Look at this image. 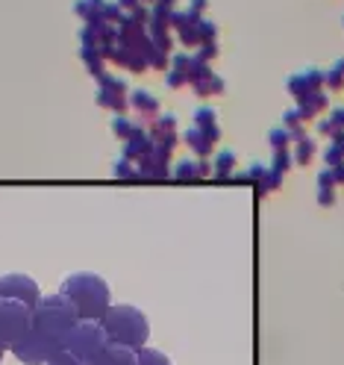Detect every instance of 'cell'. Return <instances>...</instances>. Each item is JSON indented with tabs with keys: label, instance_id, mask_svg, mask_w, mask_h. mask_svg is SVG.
Here are the masks:
<instances>
[{
	"label": "cell",
	"instance_id": "obj_6",
	"mask_svg": "<svg viewBox=\"0 0 344 365\" xmlns=\"http://www.w3.org/2000/svg\"><path fill=\"white\" fill-rule=\"evenodd\" d=\"M62 345L59 342H53L48 336H41L39 330H30L27 336H21L12 348H9V353L18 359V362H24V365H48L50 357L57 353Z\"/></svg>",
	"mask_w": 344,
	"mask_h": 365
},
{
	"label": "cell",
	"instance_id": "obj_28",
	"mask_svg": "<svg viewBox=\"0 0 344 365\" xmlns=\"http://www.w3.org/2000/svg\"><path fill=\"white\" fill-rule=\"evenodd\" d=\"M332 141H336V145L341 148V153H344V132H338V136H336V139H332Z\"/></svg>",
	"mask_w": 344,
	"mask_h": 365
},
{
	"label": "cell",
	"instance_id": "obj_15",
	"mask_svg": "<svg viewBox=\"0 0 344 365\" xmlns=\"http://www.w3.org/2000/svg\"><path fill=\"white\" fill-rule=\"evenodd\" d=\"M48 365H92V362H85V359H80V357H74V353H71L68 348H59V351L50 357Z\"/></svg>",
	"mask_w": 344,
	"mask_h": 365
},
{
	"label": "cell",
	"instance_id": "obj_20",
	"mask_svg": "<svg viewBox=\"0 0 344 365\" xmlns=\"http://www.w3.org/2000/svg\"><path fill=\"white\" fill-rule=\"evenodd\" d=\"M112 130L118 132V136L130 139V136H132V132H136L139 127H132V121H127V118H115V121H112Z\"/></svg>",
	"mask_w": 344,
	"mask_h": 365
},
{
	"label": "cell",
	"instance_id": "obj_19",
	"mask_svg": "<svg viewBox=\"0 0 344 365\" xmlns=\"http://www.w3.org/2000/svg\"><path fill=\"white\" fill-rule=\"evenodd\" d=\"M288 165H292V153H288V150H276V153H274V165H271V168H274V171H280V174H285V171H288Z\"/></svg>",
	"mask_w": 344,
	"mask_h": 365
},
{
	"label": "cell",
	"instance_id": "obj_14",
	"mask_svg": "<svg viewBox=\"0 0 344 365\" xmlns=\"http://www.w3.org/2000/svg\"><path fill=\"white\" fill-rule=\"evenodd\" d=\"M132 106L139 109V112H148V115H153L156 112V97H153L150 92H132Z\"/></svg>",
	"mask_w": 344,
	"mask_h": 365
},
{
	"label": "cell",
	"instance_id": "obj_16",
	"mask_svg": "<svg viewBox=\"0 0 344 365\" xmlns=\"http://www.w3.org/2000/svg\"><path fill=\"white\" fill-rule=\"evenodd\" d=\"M268 141H271L274 153H276V150H288V145H292V132H288L285 127H280V130H271Z\"/></svg>",
	"mask_w": 344,
	"mask_h": 365
},
{
	"label": "cell",
	"instance_id": "obj_17",
	"mask_svg": "<svg viewBox=\"0 0 344 365\" xmlns=\"http://www.w3.org/2000/svg\"><path fill=\"white\" fill-rule=\"evenodd\" d=\"M232 165H236V157H232V150H221L218 157H215V174L227 177V174L232 171Z\"/></svg>",
	"mask_w": 344,
	"mask_h": 365
},
{
	"label": "cell",
	"instance_id": "obj_25",
	"mask_svg": "<svg viewBox=\"0 0 344 365\" xmlns=\"http://www.w3.org/2000/svg\"><path fill=\"white\" fill-rule=\"evenodd\" d=\"M321 204L324 206L332 204V186H321Z\"/></svg>",
	"mask_w": 344,
	"mask_h": 365
},
{
	"label": "cell",
	"instance_id": "obj_8",
	"mask_svg": "<svg viewBox=\"0 0 344 365\" xmlns=\"http://www.w3.org/2000/svg\"><path fill=\"white\" fill-rule=\"evenodd\" d=\"M124 92H127L124 80H115L112 74H101V92H97V101H101L103 106L121 109L124 106Z\"/></svg>",
	"mask_w": 344,
	"mask_h": 365
},
{
	"label": "cell",
	"instance_id": "obj_11",
	"mask_svg": "<svg viewBox=\"0 0 344 365\" xmlns=\"http://www.w3.org/2000/svg\"><path fill=\"white\" fill-rule=\"evenodd\" d=\"M185 141L194 148V153H197V157H209V153H212V145H215V141L209 139L203 130H197V127H192V130L185 132Z\"/></svg>",
	"mask_w": 344,
	"mask_h": 365
},
{
	"label": "cell",
	"instance_id": "obj_18",
	"mask_svg": "<svg viewBox=\"0 0 344 365\" xmlns=\"http://www.w3.org/2000/svg\"><path fill=\"white\" fill-rule=\"evenodd\" d=\"M312 157H315V139H301V141H297V162L309 165Z\"/></svg>",
	"mask_w": 344,
	"mask_h": 365
},
{
	"label": "cell",
	"instance_id": "obj_7",
	"mask_svg": "<svg viewBox=\"0 0 344 365\" xmlns=\"http://www.w3.org/2000/svg\"><path fill=\"white\" fill-rule=\"evenodd\" d=\"M0 297H12V301L36 306L41 301V289L27 274H3V277H0Z\"/></svg>",
	"mask_w": 344,
	"mask_h": 365
},
{
	"label": "cell",
	"instance_id": "obj_13",
	"mask_svg": "<svg viewBox=\"0 0 344 365\" xmlns=\"http://www.w3.org/2000/svg\"><path fill=\"white\" fill-rule=\"evenodd\" d=\"M206 171H209V165L206 162H194V159H185V162L176 165V177H180V180H188V177H203Z\"/></svg>",
	"mask_w": 344,
	"mask_h": 365
},
{
	"label": "cell",
	"instance_id": "obj_21",
	"mask_svg": "<svg viewBox=\"0 0 344 365\" xmlns=\"http://www.w3.org/2000/svg\"><path fill=\"white\" fill-rule=\"evenodd\" d=\"M283 121H285L283 127H285L288 132H294V130H303V127H301V121H303V118H301V112H297V109H288V112L283 115Z\"/></svg>",
	"mask_w": 344,
	"mask_h": 365
},
{
	"label": "cell",
	"instance_id": "obj_10",
	"mask_svg": "<svg viewBox=\"0 0 344 365\" xmlns=\"http://www.w3.org/2000/svg\"><path fill=\"white\" fill-rule=\"evenodd\" d=\"M327 106V95L324 92H306L297 97V112H301V118H312L318 109H324Z\"/></svg>",
	"mask_w": 344,
	"mask_h": 365
},
{
	"label": "cell",
	"instance_id": "obj_9",
	"mask_svg": "<svg viewBox=\"0 0 344 365\" xmlns=\"http://www.w3.org/2000/svg\"><path fill=\"white\" fill-rule=\"evenodd\" d=\"M92 365H136V351L121 348V345H112V342H109L106 351Z\"/></svg>",
	"mask_w": 344,
	"mask_h": 365
},
{
	"label": "cell",
	"instance_id": "obj_30",
	"mask_svg": "<svg viewBox=\"0 0 344 365\" xmlns=\"http://www.w3.org/2000/svg\"><path fill=\"white\" fill-rule=\"evenodd\" d=\"M3 353H6V348H0V362H3Z\"/></svg>",
	"mask_w": 344,
	"mask_h": 365
},
{
	"label": "cell",
	"instance_id": "obj_5",
	"mask_svg": "<svg viewBox=\"0 0 344 365\" xmlns=\"http://www.w3.org/2000/svg\"><path fill=\"white\" fill-rule=\"evenodd\" d=\"M30 330H32V306L12 301V297H0V348L9 351Z\"/></svg>",
	"mask_w": 344,
	"mask_h": 365
},
{
	"label": "cell",
	"instance_id": "obj_29",
	"mask_svg": "<svg viewBox=\"0 0 344 365\" xmlns=\"http://www.w3.org/2000/svg\"><path fill=\"white\" fill-rule=\"evenodd\" d=\"M336 71H341V74H344V59H338V62H336Z\"/></svg>",
	"mask_w": 344,
	"mask_h": 365
},
{
	"label": "cell",
	"instance_id": "obj_26",
	"mask_svg": "<svg viewBox=\"0 0 344 365\" xmlns=\"http://www.w3.org/2000/svg\"><path fill=\"white\" fill-rule=\"evenodd\" d=\"M332 177H336V183H344V162L332 168Z\"/></svg>",
	"mask_w": 344,
	"mask_h": 365
},
{
	"label": "cell",
	"instance_id": "obj_23",
	"mask_svg": "<svg viewBox=\"0 0 344 365\" xmlns=\"http://www.w3.org/2000/svg\"><path fill=\"white\" fill-rule=\"evenodd\" d=\"M341 71H336V68H330L327 74H324V86H330V88H338L341 86Z\"/></svg>",
	"mask_w": 344,
	"mask_h": 365
},
{
	"label": "cell",
	"instance_id": "obj_12",
	"mask_svg": "<svg viewBox=\"0 0 344 365\" xmlns=\"http://www.w3.org/2000/svg\"><path fill=\"white\" fill-rule=\"evenodd\" d=\"M136 365H174L171 362V357L168 353H162V351H156V348H139L136 351Z\"/></svg>",
	"mask_w": 344,
	"mask_h": 365
},
{
	"label": "cell",
	"instance_id": "obj_22",
	"mask_svg": "<svg viewBox=\"0 0 344 365\" xmlns=\"http://www.w3.org/2000/svg\"><path fill=\"white\" fill-rule=\"evenodd\" d=\"M327 162H330V168H336V165H341L344 162V153H341V148L332 141V145L327 148Z\"/></svg>",
	"mask_w": 344,
	"mask_h": 365
},
{
	"label": "cell",
	"instance_id": "obj_27",
	"mask_svg": "<svg viewBox=\"0 0 344 365\" xmlns=\"http://www.w3.org/2000/svg\"><path fill=\"white\" fill-rule=\"evenodd\" d=\"M206 9V0H194V12H203Z\"/></svg>",
	"mask_w": 344,
	"mask_h": 365
},
{
	"label": "cell",
	"instance_id": "obj_4",
	"mask_svg": "<svg viewBox=\"0 0 344 365\" xmlns=\"http://www.w3.org/2000/svg\"><path fill=\"white\" fill-rule=\"evenodd\" d=\"M109 339H106V330L101 322H94V318H80V322L74 324V330L68 333L62 348H68L74 357H80L85 362H94L101 353L106 351Z\"/></svg>",
	"mask_w": 344,
	"mask_h": 365
},
{
	"label": "cell",
	"instance_id": "obj_1",
	"mask_svg": "<svg viewBox=\"0 0 344 365\" xmlns=\"http://www.w3.org/2000/svg\"><path fill=\"white\" fill-rule=\"evenodd\" d=\"M59 292L68 297L77 306L80 318H94L101 322L106 315V309L112 306V292H109V283L94 271H74L62 280Z\"/></svg>",
	"mask_w": 344,
	"mask_h": 365
},
{
	"label": "cell",
	"instance_id": "obj_2",
	"mask_svg": "<svg viewBox=\"0 0 344 365\" xmlns=\"http://www.w3.org/2000/svg\"><path fill=\"white\" fill-rule=\"evenodd\" d=\"M101 324H103L106 339L112 342V345L130 348V351L144 348V342L150 336L148 315L132 304H112L106 309V315L101 318Z\"/></svg>",
	"mask_w": 344,
	"mask_h": 365
},
{
	"label": "cell",
	"instance_id": "obj_24",
	"mask_svg": "<svg viewBox=\"0 0 344 365\" xmlns=\"http://www.w3.org/2000/svg\"><path fill=\"white\" fill-rule=\"evenodd\" d=\"M318 183H321V186H336V177H332V168H324V171H321Z\"/></svg>",
	"mask_w": 344,
	"mask_h": 365
},
{
	"label": "cell",
	"instance_id": "obj_3",
	"mask_svg": "<svg viewBox=\"0 0 344 365\" xmlns=\"http://www.w3.org/2000/svg\"><path fill=\"white\" fill-rule=\"evenodd\" d=\"M77 322H80V313L62 292L41 295V301L32 306V330H39L41 336L59 342V345H65Z\"/></svg>",
	"mask_w": 344,
	"mask_h": 365
}]
</instances>
